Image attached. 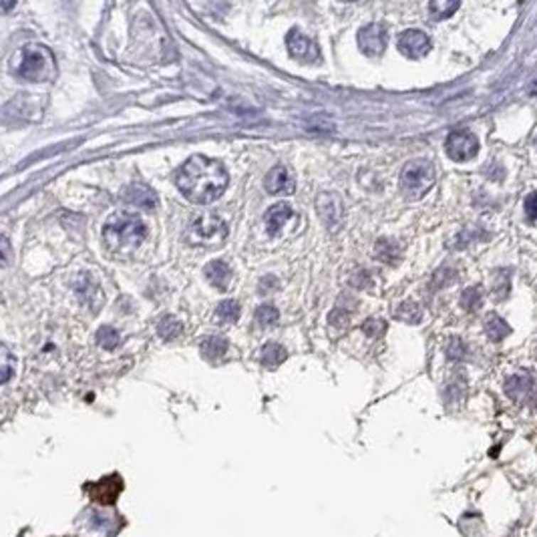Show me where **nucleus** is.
I'll use <instances>...</instances> for the list:
<instances>
[{"instance_id": "1", "label": "nucleus", "mask_w": 537, "mask_h": 537, "mask_svg": "<svg viewBox=\"0 0 537 537\" xmlns=\"http://www.w3.org/2000/svg\"><path fill=\"white\" fill-rule=\"evenodd\" d=\"M228 181L230 177L225 167L206 155L189 157L176 176L179 191L191 203H198V206H208L211 201H216L225 191Z\"/></svg>"}, {"instance_id": "2", "label": "nucleus", "mask_w": 537, "mask_h": 537, "mask_svg": "<svg viewBox=\"0 0 537 537\" xmlns=\"http://www.w3.org/2000/svg\"><path fill=\"white\" fill-rule=\"evenodd\" d=\"M145 235H147L145 223L131 213L113 216L103 228L105 245L113 254H127L131 250H135L145 240Z\"/></svg>"}, {"instance_id": "3", "label": "nucleus", "mask_w": 537, "mask_h": 537, "mask_svg": "<svg viewBox=\"0 0 537 537\" xmlns=\"http://www.w3.org/2000/svg\"><path fill=\"white\" fill-rule=\"evenodd\" d=\"M14 75L23 81L47 83L57 77V60L45 45H26L18 50Z\"/></svg>"}, {"instance_id": "4", "label": "nucleus", "mask_w": 537, "mask_h": 537, "mask_svg": "<svg viewBox=\"0 0 537 537\" xmlns=\"http://www.w3.org/2000/svg\"><path fill=\"white\" fill-rule=\"evenodd\" d=\"M435 165L429 159H415L405 165L400 174V191L407 199H420L435 186Z\"/></svg>"}, {"instance_id": "5", "label": "nucleus", "mask_w": 537, "mask_h": 537, "mask_svg": "<svg viewBox=\"0 0 537 537\" xmlns=\"http://www.w3.org/2000/svg\"><path fill=\"white\" fill-rule=\"evenodd\" d=\"M228 238V225L213 213H203L193 220L187 230L186 240L191 245H220Z\"/></svg>"}, {"instance_id": "6", "label": "nucleus", "mask_w": 537, "mask_h": 537, "mask_svg": "<svg viewBox=\"0 0 537 537\" xmlns=\"http://www.w3.org/2000/svg\"><path fill=\"white\" fill-rule=\"evenodd\" d=\"M445 149L453 161H469L477 155L479 141L467 129H455L447 135Z\"/></svg>"}, {"instance_id": "7", "label": "nucleus", "mask_w": 537, "mask_h": 537, "mask_svg": "<svg viewBox=\"0 0 537 537\" xmlns=\"http://www.w3.org/2000/svg\"><path fill=\"white\" fill-rule=\"evenodd\" d=\"M316 210L318 216L322 218V222L326 223V228L336 234L342 225V218H344V208L342 201L336 193H320L316 199Z\"/></svg>"}, {"instance_id": "8", "label": "nucleus", "mask_w": 537, "mask_h": 537, "mask_svg": "<svg viewBox=\"0 0 537 537\" xmlns=\"http://www.w3.org/2000/svg\"><path fill=\"white\" fill-rule=\"evenodd\" d=\"M386 28L381 23L366 24L358 33V48L366 57H381L386 48Z\"/></svg>"}, {"instance_id": "9", "label": "nucleus", "mask_w": 537, "mask_h": 537, "mask_svg": "<svg viewBox=\"0 0 537 537\" xmlns=\"http://www.w3.org/2000/svg\"><path fill=\"white\" fill-rule=\"evenodd\" d=\"M286 47H288L290 57L298 63H304V65H310V63H316L320 59V50L316 47V43H312L308 36H304L296 28H292L286 36Z\"/></svg>"}, {"instance_id": "10", "label": "nucleus", "mask_w": 537, "mask_h": 537, "mask_svg": "<svg viewBox=\"0 0 537 537\" xmlns=\"http://www.w3.org/2000/svg\"><path fill=\"white\" fill-rule=\"evenodd\" d=\"M397 47L405 57L417 60L422 59V57L431 50V38L425 35L422 31L410 28V31H405L403 35L398 36Z\"/></svg>"}, {"instance_id": "11", "label": "nucleus", "mask_w": 537, "mask_h": 537, "mask_svg": "<svg viewBox=\"0 0 537 537\" xmlns=\"http://www.w3.org/2000/svg\"><path fill=\"white\" fill-rule=\"evenodd\" d=\"M264 187L270 196H290L296 191V181L284 165H276L268 171Z\"/></svg>"}, {"instance_id": "12", "label": "nucleus", "mask_w": 537, "mask_h": 537, "mask_svg": "<svg viewBox=\"0 0 537 537\" xmlns=\"http://www.w3.org/2000/svg\"><path fill=\"white\" fill-rule=\"evenodd\" d=\"M123 198L135 208H143V210H155L157 208V196L151 187L143 186V184H133L123 191Z\"/></svg>"}, {"instance_id": "13", "label": "nucleus", "mask_w": 537, "mask_h": 537, "mask_svg": "<svg viewBox=\"0 0 537 537\" xmlns=\"http://www.w3.org/2000/svg\"><path fill=\"white\" fill-rule=\"evenodd\" d=\"M505 393L514 398V400H517V403L527 400V398L531 397V393H533V381H531V376L526 373L509 376L507 383H505Z\"/></svg>"}, {"instance_id": "14", "label": "nucleus", "mask_w": 537, "mask_h": 537, "mask_svg": "<svg viewBox=\"0 0 537 537\" xmlns=\"http://www.w3.org/2000/svg\"><path fill=\"white\" fill-rule=\"evenodd\" d=\"M203 274H206V278L210 280L211 286H216L218 290H222L225 292L228 290V286H230V282H232V268L222 262V260H213L210 262L206 268H203Z\"/></svg>"}, {"instance_id": "15", "label": "nucleus", "mask_w": 537, "mask_h": 537, "mask_svg": "<svg viewBox=\"0 0 537 537\" xmlns=\"http://www.w3.org/2000/svg\"><path fill=\"white\" fill-rule=\"evenodd\" d=\"M292 218H294V211L288 203H276V206H272V208L266 211V218H264L268 234L270 235L278 234L282 228L286 225V222H288V220H292Z\"/></svg>"}, {"instance_id": "16", "label": "nucleus", "mask_w": 537, "mask_h": 537, "mask_svg": "<svg viewBox=\"0 0 537 537\" xmlns=\"http://www.w3.org/2000/svg\"><path fill=\"white\" fill-rule=\"evenodd\" d=\"M199 351H201V354L208 361L222 358L223 354L228 352V340L223 339V336H206L203 342L199 344Z\"/></svg>"}, {"instance_id": "17", "label": "nucleus", "mask_w": 537, "mask_h": 537, "mask_svg": "<svg viewBox=\"0 0 537 537\" xmlns=\"http://www.w3.org/2000/svg\"><path fill=\"white\" fill-rule=\"evenodd\" d=\"M485 332H487V336H489L493 342H501V340L511 332V328H509V324L503 320L501 316L489 314L485 318Z\"/></svg>"}, {"instance_id": "18", "label": "nucleus", "mask_w": 537, "mask_h": 537, "mask_svg": "<svg viewBox=\"0 0 537 537\" xmlns=\"http://www.w3.org/2000/svg\"><path fill=\"white\" fill-rule=\"evenodd\" d=\"M376 256L381 257V262H385V264H398V260H400V248H398L393 240H378L376 242Z\"/></svg>"}, {"instance_id": "19", "label": "nucleus", "mask_w": 537, "mask_h": 537, "mask_svg": "<svg viewBox=\"0 0 537 537\" xmlns=\"http://www.w3.org/2000/svg\"><path fill=\"white\" fill-rule=\"evenodd\" d=\"M14 368H16V358L14 354L9 351V346L0 344V385L9 383L14 374Z\"/></svg>"}, {"instance_id": "20", "label": "nucleus", "mask_w": 537, "mask_h": 537, "mask_svg": "<svg viewBox=\"0 0 537 537\" xmlns=\"http://www.w3.org/2000/svg\"><path fill=\"white\" fill-rule=\"evenodd\" d=\"M286 349L280 346V344H266L264 351H262V364L268 366V368H276L280 362L286 361Z\"/></svg>"}, {"instance_id": "21", "label": "nucleus", "mask_w": 537, "mask_h": 537, "mask_svg": "<svg viewBox=\"0 0 537 537\" xmlns=\"http://www.w3.org/2000/svg\"><path fill=\"white\" fill-rule=\"evenodd\" d=\"M216 318L220 324H232V322H238L240 318V306L234 300H223L218 308H216Z\"/></svg>"}, {"instance_id": "22", "label": "nucleus", "mask_w": 537, "mask_h": 537, "mask_svg": "<svg viewBox=\"0 0 537 537\" xmlns=\"http://www.w3.org/2000/svg\"><path fill=\"white\" fill-rule=\"evenodd\" d=\"M395 318L407 322V324H419L420 318H422V310H420L419 304L403 302L398 306L397 312H395Z\"/></svg>"}, {"instance_id": "23", "label": "nucleus", "mask_w": 537, "mask_h": 537, "mask_svg": "<svg viewBox=\"0 0 537 537\" xmlns=\"http://www.w3.org/2000/svg\"><path fill=\"white\" fill-rule=\"evenodd\" d=\"M181 330H184L181 322H179L177 318H174V316H165V318H161V322H159V326H157V332H159V336L164 340L177 339V336L181 334Z\"/></svg>"}, {"instance_id": "24", "label": "nucleus", "mask_w": 537, "mask_h": 537, "mask_svg": "<svg viewBox=\"0 0 537 537\" xmlns=\"http://www.w3.org/2000/svg\"><path fill=\"white\" fill-rule=\"evenodd\" d=\"M280 318V312L272 304H262L256 310V322L260 326H274Z\"/></svg>"}, {"instance_id": "25", "label": "nucleus", "mask_w": 537, "mask_h": 537, "mask_svg": "<svg viewBox=\"0 0 537 537\" xmlns=\"http://www.w3.org/2000/svg\"><path fill=\"white\" fill-rule=\"evenodd\" d=\"M97 342H99V346H103L105 351H113V349H117L119 342V332L115 328L111 326H103L99 328V332H97Z\"/></svg>"}, {"instance_id": "26", "label": "nucleus", "mask_w": 537, "mask_h": 537, "mask_svg": "<svg viewBox=\"0 0 537 537\" xmlns=\"http://www.w3.org/2000/svg\"><path fill=\"white\" fill-rule=\"evenodd\" d=\"M459 9V2H449V0H435L429 4V11H431L432 18L435 21H441V18H449L453 12Z\"/></svg>"}, {"instance_id": "27", "label": "nucleus", "mask_w": 537, "mask_h": 537, "mask_svg": "<svg viewBox=\"0 0 537 537\" xmlns=\"http://www.w3.org/2000/svg\"><path fill=\"white\" fill-rule=\"evenodd\" d=\"M483 304V294L479 288H467L465 292L461 294V306L467 310V312H477Z\"/></svg>"}, {"instance_id": "28", "label": "nucleus", "mask_w": 537, "mask_h": 537, "mask_svg": "<svg viewBox=\"0 0 537 537\" xmlns=\"http://www.w3.org/2000/svg\"><path fill=\"white\" fill-rule=\"evenodd\" d=\"M386 330V324L383 320H376V318H368L364 324H362V332L366 334V336H371V339H378V336H383Z\"/></svg>"}, {"instance_id": "29", "label": "nucleus", "mask_w": 537, "mask_h": 537, "mask_svg": "<svg viewBox=\"0 0 537 537\" xmlns=\"http://www.w3.org/2000/svg\"><path fill=\"white\" fill-rule=\"evenodd\" d=\"M465 354H467V349H465L463 340L461 339L449 340V344H447V356H449L451 361H455V358H463Z\"/></svg>"}, {"instance_id": "30", "label": "nucleus", "mask_w": 537, "mask_h": 537, "mask_svg": "<svg viewBox=\"0 0 537 537\" xmlns=\"http://www.w3.org/2000/svg\"><path fill=\"white\" fill-rule=\"evenodd\" d=\"M346 322H349V312H344L342 308H336L330 314V324L332 326H346Z\"/></svg>"}, {"instance_id": "31", "label": "nucleus", "mask_w": 537, "mask_h": 537, "mask_svg": "<svg viewBox=\"0 0 537 537\" xmlns=\"http://www.w3.org/2000/svg\"><path fill=\"white\" fill-rule=\"evenodd\" d=\"M526 216H527V222L529 223L536 222V193H529V196H527Z\"/></svg>"}, {"instance_id": "32", "label": "nucleus", "mask_w": 537, "mask_h": 537, "mask_svg": "<svg viewBox=\"0 0 537 537\" xmlns=\"http://www.w3.org/2000/svg\"><path fill=\"white\" fill-rule=\"evenodd\" d=\"M9 257H11V242L4 235H0V264H6Z\"/></svg>"}, {"instance_id": "33", "label": "nucleus", "mask_w": 537, "mask_h": 537, "mask_svg": "<svg viewBox=\"0 0 537 537\" xmlns=\"http://www.w3.org/2000/svg\"><path fill=\"white\" fill-rule=\"evenodd\" d=\"M0 6H2V9H12V6H14V2H9V4H0Z\"/></svg>"}]
</instances>
